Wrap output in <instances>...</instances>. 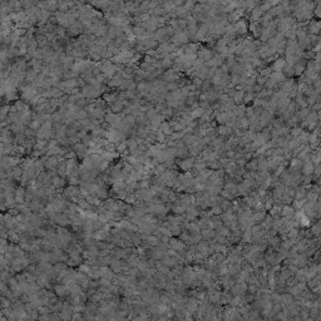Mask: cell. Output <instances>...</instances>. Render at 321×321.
<instances>
[{
	"instance_id": "obj_1",
	"label": "cell",
	"mask_w": 321,
	"mask_h": 321,
	"mask_svg": "<svg viewBox=\"0 0 321 321\" xmlns=\"http://www.w3.org/2000/svg\"><path fill=\"white\" fill-rule=\"evenodd\" d=\"M233 29H235V34H237V35H243V34L247 32L246 23H245L243 20L237 21L236 24H233Z\"/></svg>"
},
{
	"instance_id": "obj_2",
	"label": "cell",
	"mask_w": 321,
	"mask_h": 321,
	"mask_svg": "<svg viewBox=\"0 0 321 321\" xmlns=\"http://www.w3.org/2000/svg\"><path fill=\"white\" fill-rule=\"evenodd\" d=\"M309 29H310L312 35H317L319 30H320V21L319 20H311V23L309 24Z\"/></svg>"
},
{
	"instance_id": "obj_3",
	"label": "cell",
	"mask_w": 321,
	"mask_h": 321,
	"mask_svg": "<svg viewBox=\"0 0 321 321\" xmlns=\"http://www.w3.org/2000/svg\"><path fill=\"white\" fill-rule=\"evenodd\" d=\"M243 98H245V92L242 89L241 90H236L235 93L232 94V101L235 103H241L243 101Z\"/></svg>"
},
{
	"instance_id": "obj_4",
	"label": "cell",
	"mask_w": 321,
	"mask_h": 321,
	"mask_svg": "<svg viewBox=\"0 0 321 321\" xmlns=\"http://www.w3.org/2000/svg\"><path fill=\"white\" fill-rule=\"evenodd\" d=\"M193 160H195V158H187V159H183V160H181V163H179V166H181V168L182 169H188V168H191L192 166H193Z\"/></svg>"
},
{
	"instance_id": "obj_5",
	"label": "cell",
	"mask_w": 321,
	"mask_h": 321,
	"mask_svg": "<svg viewBox=\"0 0 321 321\" xmlns=\"http://www.w3.org/2000/svg\"><path fill=\"white\" fill-rule=\"evenodd\" d=\"M285 60L284 59H277L276 62H275V64L272 65V71H275V72H281L284 68H285Z\"/></svg>"
},
{
	"instance_id": "obj_6",
	"label": "cell",
	"mask_w": 321,
	"mask_h": 321,
	"mask_svg": "<svg viewBox=\"0 0 321 321\" xmlns=\"http://www.w3.org/2000/svg\"><path fill=\"white\" fill-rule=\"evenodd\" d=\"M218 133H220L221 135H230V134L232 133V128L227 127V126H221V127L218 128Z\"/></svg>"
},
{
	"instance_id": "obj_7",
	"label": "cell",
	"mask_w": 321,
	"mask_h": 321,
	"mask_svg": "<svg viewBox=\"0 0 321 321\" xmlns=\"http://www.w3.org/2000/svg\"><path fill=\"white\" fill-rule=\"evenodd\" d=\"M262 14H263L262 8H255V9H252V19H254V20L260 19Z\"/></svg>"
},
{
	"instance_id": "obj_8",
	"label": "cell",
	"mask_w": 321,
	"mask_h": 321,
	"mask_svg": "<svg viewBox=\"0 0 321 321\" xmlns=\"http://www.w3.org/2000/svg\"><path fill=\"white\" fill-rule=\"evenodd\" d=\"M312 169H314L312 163H311V162H306V165L304 166V171H305V173H306V174L312 173Z\"/></svg>"
},
{
	"instance_id": "obj_9",
	"label": "cell",
	"mask_w": 321,
	"mask_h": 321,
	"mask_svg": "<svg viewBox=\"0 0 321 321\" xmlns=\"http://www.w3.org/2000/svg\"><path fill=\"white\" fill-rule=\"evenodd\" d=\"M254 99H255V94H254V93H248V94L243 98L245 102H251V101H254Z\"/></svg>"
},
{
	"instance_id": "obj_10",
	"label": "cell",
	"mask_w": 321,
	"mask_h": 321,
	"mask_svg": "<svg viewBox=\"0 0 321 321\" xmlns=\"http://www.w3.org/2000/svg\"><path fill=\"white\" fill-rule=\"evenodd\" d=\"M257 162H259V160L254 159L251 163H248V165H247V167H248V168H252V169H256V168H257Z\"/></svg>"
}]
</instances>
